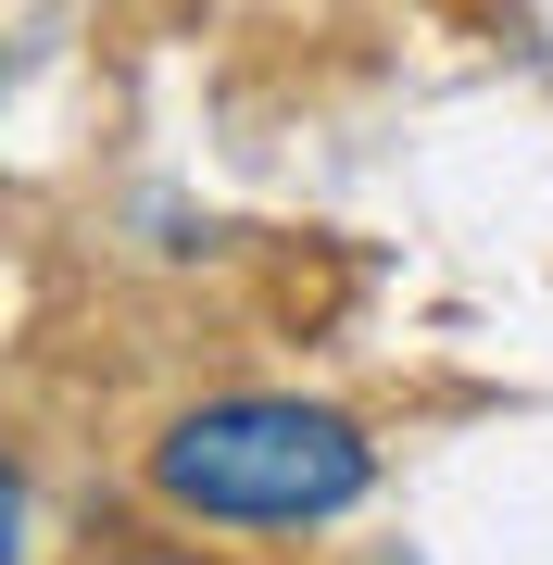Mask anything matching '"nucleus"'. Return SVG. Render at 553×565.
<instances>
[{
  "mask_svg": "<svg viewBox=\"0 0 553 565\" xmlns=\"http://www.w3.org/2000/svg\"><path fill=\"white\" fill-rule=\"evenodd\" d=\"M377 490L365 415L302 403V390H226L151 427V503L202 527H328Z\"/></svg>",
  "mask_w": 553,
  "mask_h": 565,
  "instance_id": "f257e3e1",
  "label": "nucleus"
},
{
  "mask_svg": "<svg viewBox=\"0 0 553 565\" xmlns=\"http://www.w3.org/2000/svg\"><path fill=\"white\" fill-rule=\"evenodd\" d=\"M126 565H202V553H126Z\"/></svg>",
  "mask_w": 553,
  "mask_h": 565,
  "instance_id": "f03ea898",
  "label": "nucleus"
}]
</instances>
